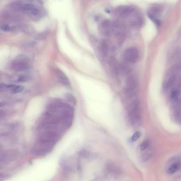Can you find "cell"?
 Wrapping results in <instances>:
<instances>
[{
	"label": "cell",
	"instance_id": "cell-17",
	"mask_svg": "<svg viewBox=\"0 0 181 181\" xmlns=\"http://www.w3.org/2000/svg\"><path fill=\"white\" fill-rule=\"evenodd\" d=\"M174 80H175V78H170L169 80H168V82H167V85L168 87H170V86L172 85V84H173V83H174Z\"/></svg>",
	"mask_w": 181,
	"mask_h": 181
},
{
	"label": "cell",
	"instance_id": "cell-14",
	"mask_svg": "<svg viewBox=\"0 0 181 181\" xmlns=\"http://www.w3.org/2000/svg\"><path fill=\"white\" fill-rule=\"evenodd\" d=\"M149 145V141L148 140H146L144 142H142V144L140 145V149L141 150H145L147 149Z\"/></svg>",
	"mask_w": 181,
	"mask_h": 181
},
{
	"label": "cell",
	"instance_id": "cell-12",
	"mask_svg": "<svg viewBox=\"0 0 181 181\" xmlns=\"http://www.w3.org/2000/svg\"><path fill=\"white\" fill-rule=\"evenodd\" d=\"M34 5L30 4H24L22 6V9L23 10L26 12H29L30 13L31 12V11L34 9Z\"/></svg>",
	"mask_w": 181,
	"mask_h": 181
},
{
	"label": "cell",
	"instance_id": "cell-9",
	"mask_svg": "<svg viewBox=\"0 0 181 181\" xmlns=\"http://www.w3.org/2000/svg\"><path fill=\"white\" fill-rule=\"evenodd\" d=\"M110 65L114 72L116 74H118L119 72V66L116 60L114 58H111L110 60Z\"/></svg>",
	"mask_w": 181,
	"mask_h": 181
},
{
	"label": "cell",
	"instance_id": "cell-3",
	"mask_svg": "<svg viewBox=\"0 0 181 181\" xmlns=\"http://www.w3.org/2000/svg\"><path fill=\"white\" fill-rule=\"evenodd\" d=\"M128 17L129 18L130 25L135 28H140L144 24V19L142 16L140 14L136 13L135 11H134Z\"/></svg>",
	"mask_w": 181,
	"mask_h": 181
},
{
	"label": "cell",
	"instance_id": "cell-8",
	"mask_svg": "<svg viewBox=\"0 0 181 181\" xmlns=\"http://www.w3.org/2000/svg\"><path fill=\"white\" fill-rule=\"evenodd\" d=\"M181 164L179 162H176L172 164L169 167H168L167 172L169 174H172L175 173L176 171H178L179 168L181 167Z\"/></svg>",
	"mask_w": 181,
	"mask_h": 181
},
{
	"label": "cell",
	"instance_id": "cell-7",
	"mask_svg": "<svg viewBox=\"0 0 181 181\" xmlns=\"http://www.w3.org/2000/svg\"><path fill=\"white\" fill-rule=\"evenodd\" d=\"M56 73L60 83L66 86H69L70 85V80L64 73L59 69L56 70Z\"/></svg>",
	"mask_w": 181,
	"mask_h": 181
},
{
	"label": "cell",
	"instance_id": "cell-5",
	"mask_svg": "<svg viewBox=\"0 0 181 181\" xmlns=\"http://www.w3.org/2000/svg\"><path fill=\"white\" fill-rule=\"evenodd\" d=\"M134 11V9L128 6H121L116 9V15L121 18H128Z\"/></svg>",
	"mask_w": 181,
	"mask_h": 181
},
{
	"label": "cell",
	"instance_id": "cell-16",
	"mask_svg": "<svg viewBox=\"0 0 181 181\" xmlns=\"http://www.w3.org/2000/svg\"><path fill=\"white\" fill-rule=\"evenodd\" d=\"M179 93L178 91L175 90L172 93V98L173 100H176L177 98H179Z\"/></svg>",
	"mask_w": 181,
	"mask_h": 181
},
{
	"label": "cell",
	"instance_id": "cell-18",
	"mask_svg": "<svg viewBox=\"0 0 181 181\" xmlns=\"http://www.w3.org/2000/svg\"><path fill=\"white\" fill-rule=\"evenodd\" d=\"M7 88V86L5 85L4 84H2V83L0 84V90H2L3 88Z\"/></svg>",
	"mask_w": 181,
	"mask_h": 181
},
{
	"label": "cell",
	"instance_id": "cell-10",
	"mask_svg": "<svg viewBox=\"0 0 181 181\" xmlns=\"http://www.w3.org/2000/svg\"><path fill=\"white\" fill-rule=\"evenodd\" d=\"M7 88L10 90L11 92L14 94L20 93L23 90V88L21 86L10 85L7 86Z\"/></svg>",
	"mask_w": 181,
	"mask_h": 181
},
{
	"label": "cell",
	"instance_id": "cell-4",
	"mask_svg": "<svg viewBox=\"0 0 181 181\" xmlns=\"http://www.w3.org/2000/svg\"><path fill=\"white\" fill-rule=\"evenodd\" d=\"M124 57L128 62L135 63L139 59V52L136 48H129L124 52Z\"/></svg>",
	"mask_w": 181,
	"mask_h": 181
},
{
	"label": "cell",
	"instance_id": "cell-13",
	"mask_svg": "<svg viewBox=\"0 0 181 181\" xmlns=\"http://www.w3.org/2000/svg\"><path fill=\"white\" fill-rule=\"evenodd\" d=\"M0 29L3 31H11L14 30V27L8 24H2L0 26Z\"/></svg>",
	"mask_w": 181,
	"mask_h": 181
},
{
	"label": "cell",
	"instance_id": "cell-2",
	"mask_svg": "<svg viewBox=\"0 0 181 181\" xmlns=\"http://www.w3.org/2000/svg\"><path fill=\"white\" fill-rule=\"evenodd\" d=\"M141 110L139 102L135 101L132 103L130 111V117L133 122L138 121L140 119Z\"/></svg>",
	"mask_w": 181,
	"mask_h": 181
},
{
	"label": "cell",
	"instance_id": "cell-1",
	"mask_svg": "<svg viewBox=\"0 0 181 181\" xmlns=\"http://www.w3.org/2000/svg\"><path fill=\"white\" fill-rule=\"evenodd\" d=\"M137 87V81L136 78L130 75L127 78L126 86V94L128 98H132L135 94V90Z\"/></svg>",
	"mask_w": 181,
	"mask_h": 181
},
{
	"label": "cell",
	"instance_id": "cell-11",
	"mask_svg": "<svg viewBox=\"0 0 181 181\" xmlns=\"http://www.w3.org/2000/svg\"><path fill=\"white\" fill-rule=\"evenodd\" d=\"M101 50L104 56H106L108 52V46L105 42H102L101 45Z\"/></svg>",
	"mask_w": 181,
	"mask_h": 181
},
{
	"label": "cell",
	"instance_id": "cell-19",
	"mask_svg": "<svg viewBox=\"0 0 181 181\" xmlns=\"http://www.w3.org/2000/svg\"><path fill=\"white\" fill-rule=\"evenodd\" d=\"M5 103H2V102H0V108L3 107V106H5Z\"/></svg>",
	"mask_w": 181,
	"mask_h": 181
},
{
	"label": "cell",
	"instance_id": "cell-15",
	"mask_svg": "<svg viewBox=\"0 0 181 181\" xmlns=\"http://www.w3.org/2000/svg\"><path fill=\"white\" fill-rule=\"evenodd\" d=\"M140 136V132H135V134L133 135L132 137H131V140H132V141H136L139 138Z\"/></svg>",
	"mask_w": 181,
	"mask_h": 181
},
{
	"label": "cell",
	"instance_id": "cell-6",
	"mask_svg": "<svg viewBox=\"0 0 181 181\" xmlns=\"http://www.w3.org/2000/svg\"><path fill=\"white\" fill-rule=\"evenodd\" d=\"M101 29L102 34L106 36H109L113 31V26L109 20H105L101 23Z\"/></svg>",
	"mask_w": 181,
	"mask_h": 181
}]
</instances>
